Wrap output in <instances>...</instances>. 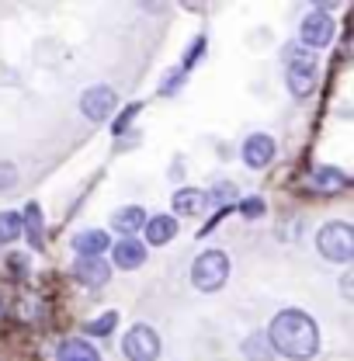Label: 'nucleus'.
Returning <instances> with one entry per match:
<instances>
[{"label":"nucleus","instance_id":"nucleus-10","mask_svg":"<svg viewBox=\"0 0 354 361\" xmlns=\"http://www.w3.org/2000/svg\"><path fill=\"white\" fill-rule=\"evenodd\" d=\"M108 247H111V236H108L104 229H84L80 236H73L77 257H104Z\"/></svg>","mask_w":354,"mask_h":361},{"label":"nucleus","instance_id":"nucleus-26","mask_svg":"<svg viewBox=\"0 0 354 361\" xmlns=\"http://www.w3.org/2000/svg\"><path fill=\"white\" fill-rule=\"evenodd\" d=\"M184 77H188V73H184V70H177V73H171V77H167V80H164V87H160V94H171V90H177V84H181V80H184Z\"/></svg>","mask_w":354,"mask_h":361},{"label":"nucleus","instance_id":"nucleus-22","mask_svg":"<svg viewBox=\"0 0 354 361\" xmlns=\"http://www.w3.org/2000/svg\"><path fill=\"white\" fill-rule=\"evenodd\" d=\"M240 212H243L247 219H261V216H264V198H243Z\"/></svg>","mask_w":354,"mask_h":361},{"label":"nucleus","instance_id":"nucleus-5","mask_svg":"<svg viewBox=\"0 0 354 361\" xmlns=\"http://www.w3.org/2000/svg\"><path fill=\"white\" fill-rule=\"evenodd\" d=\"M115 104H118V97H115V90L111 87H90L84 90V97H80V111L87 115L90 122H104L111 111H115Z\"/></svg>","mask_w":354,"mask_h":361},{"label":"nucleus","instance_id":"nucleus-21","mask_svg":"<svg viewBox=\"0 0 354 361\" xmlns=\"http://www.w3.org/2000/svg\"><path fill=\"white\" fill-rule=\"evenodd\" d=\"M115 326H118V313H111V310H108L104 316L90 319V323H87V334H90V337H108Z\"/></svg>","mask_w":354,"mask_h":361},{"label":"nucleus","instance_id":"nucleus-25","mask_svg":"<svg viewBox=\"0 0 354 361\" xmlns=\"http://www.w3.org/2000/svg\"><path fill=\"white\" fill-rule=\"evenodd\" d=\"M202 52H205V39H195V45H191V52H184V66H181V70L188 73V70L195 66V59H198Z\"/></svg>","mask_w":354,"mask_h":361},{"label":"nucleus","instance_id":"nucleus-15","mask_svg":"<svg viewBox=\"0 0 354 361\" xmlns=\"http://www.w3.org/2000/svg\"><path fill=\"white\" fill-rule=\"evenodd\" d=\"M288 90L295 97H310L312 87H316V70H306V66H288Z\"/></svg>","mask_w":354,"mask_h":361},{"label":"nucleus","instance_id":"nucleus-4","mask_svg":"<svg viewBox=\"0 0 354 361\" xmlns=\"http://www.w3.org/2000/svg\"><path fill=\"white\" fill-rule=\"evenodd\" d=\"M122 355L129 361H157L160 358V337L153 326L135 323L133 330L122 337Z\"/></svg>","mask_w":354,"mask_h":361},{"label":"nucleus","instance_id":"nucleus-1","mask_svg":"<svg viewBox=\"0 0 354 361\" xmlns=\"http://www.w3.org/2000/svg\"><path fill=\"white\" fill-rule=\"evenodd\" d=\"M264 337L271 351H278L281 358L292 361H310L319 351V330H316L312 316L303 313V310H281L271 319V330Z\"/></svg>","mask_w":354,"mask_h":361},{"label":"nucleus","instance_id":"nucleus-13","mask_svg":"<svg viewBox=\"0 0 354 361\" xmlns=\"http://www.w3.org/2000/svg\"><path fill=\"white\" fill-rule=\"evenodd\" d=\"M348 184H351L348 174L337 171V167H316V171H312V188H316V191H330V195H334V191H344Z\"/></svg>","mask_w":354,"mask_h":361},{"label":"nucleus","instance_id":"nucleus-20","mask_svg":"<svg viewBox=\"0 0 354 361\" xmlns=\"http://www.w3.org/2000/svg\"><path fill=\"white\" fill-rule=\"evenodd\" d=\"M21 236V216L18 212H0V243H11Z\"/></svg>","mask_w":354,"mask_h":361},{"label":"nucleus","instance_id":"nucleus-18","mask_svg":"<svg viewBox=\"0 0 354 361\" xmlns=\"http://www.w3.org/2000/svg\"><path fill=\"white\" fill-rule=\"evenodd\" d=\"M21 229H28V236H32V243H35V247L42 243V212H39V205H35V202H32V205H25Z\"/></svg>","mask_w":354,"mask_h":361},{"label":"nucleus","instance_id":"nucleus-16","mask_svg":"<svg viewBox=\"0 0 354 361\" xmlns=\"http://www.w3.org/2000/svg\"><path fill=\"white\" fill-rule=\"evenodd\" d=\"M56 361H101V355H97V348H90L87 341H66L59 348Z\"/></svg>","mask_w":354,"mask_h":361},{"label":"nucleus","instance_id":"nucleus-3","mask_svg":"<svg viewBox=\"0 0 354 361\" xmlns=\"http://www.w3.org/2000/svg\"><path fill=\"white\" fill-rule=\"evenodd\" d=\"M226 278H229V257L222 250H205L191 268V285L198 292H219Z\"/></svg>","mask_w":354,"mask_h":361},{"label":"nucleus","instance_id":"nucleus-17","mask_svg":"<svg viewBox=\"0 0 354 361\" xmlns=\"http://www.w3.org/2000/svg\"><path fill=\"white\" fill-rule=\"evenodd\" d=\"M243 355L250 361H271V344H267V337L264 334H250L247 341H243Z\"/></svg>","mask_w":354,"mask_h":361},{"label":"nucleus","instance_id":"nucleus-6","mask_svg":"<svg viewBox=\"0 0 354 361\" xmlns=\"http://www.w3.org/2000/svg\"><path fill=\"white\" fill-rule=\"evenodd\" d=\"M330 39H334V18L326 11H312L310 18L303 21V42H306V49H323V45H330Z\"/></svg>","mask_w":354,"mask_h":361},{"label":"nucleus","instance_id":"nucleus-11","mask_svg":"<svg viewBox=\"0 0 354 361\" xmlns=\"http://www.w3.org/2000/svg\"><path fill=\"white\" fill-rule=\"evenodd\" d=\"M205 205H209V195H205V191H198V188H181V191L174 195L177 216H202V212H205Z\"/></svg>","mask_w":354,"mask_h":361},{"label":"nucleus","instance_id":"nucleus-23","mask_svg":"<svg viewBox=\"0 0 354 361\" xmlns=\"http://www.w3.org/2000/svg\"><path fill=\"white\" fill-rule=\"evenodd\" d=\"M14 180H18V171H14V164L0 160V191H11V188H14Z\"/></svg>","mask_w":354,"mask_h":361},{"label":"nucleus","instance_id":"nucleus-14","mask_svg":"<svg viewBox=\"0 0 354 361\" xmlns=\"http://www.w3.org/2000/svg\"><path fill=\"white\" fill-rule=\"evenodd\" d=\"M111 226L122 233V236H135L142 226H146V212L139 209V205H129V209H118L115 212V219H111Z\"/></svg>","mask_w":354,"mask_h":361},{"label":"nucleus","instance_id":"nucleus-8","mask_svg":"<svg viewBox=\"0 0 354 361\" xmlns=\"http://www.w3.org/2000/svg\"><path fill=\"white\" fill-rule=\"evenodd\" d=\"M271 160H274V139H271V135L257 133L243 142V164H247V167L261 171V167H267Z\"/></svg>","mask_w":354,"mask_h":361},{"label":"nucleus","instance_id":"nucleus-27","mask_svg":"<svg viewBox=\"0 0 354 361\" xmlns=\"http://www.w3.org/2000/svg\"><path fill=\"white\" fill-rule=\"evenodd\" d=\"M351 288H354V281H351V271H348V274L341 278V292H344V299H351V295H354Z\"/></svg>","mask_w":354,"mask_h":361},{"label":"nucleus","instance_id":"nucleus-2","mask_svg":"<svg viewBox=\"0 0 354 361\" xmlns=\"http://www.w3.org/2000/svg\"><path fill=\"white\" fill-rule=\"evenodd\" d=\"M316 247L326 261L334 264H348L354 257V229L348 223H326L316 236Z\"/></svg>","mask_w":354,"mask_h":361},{"label":"nucleus","instance_id":"nucleus-19","mask_svg":"<svg viewBox=\"0 0 354 361\" xmlns=\"http://www.w3.org/2000/svg\"><path fill=\"white\" fill-rule=\"evenodd\" d=\"M285 59H288V66L316 70V56H312V49H306V45H292V49H285Z\"/></svg>","mask_w":354,"mask_h":361},{"label":"nucleus","instance_id":"nucleus-24","mask_svg":"<svg viewBox=\"0 0 354 361\" xmlns=\"http://www.w3.org/2000/svg\"><path fill=\"white\" fill-rule=\"evenodd\" d=\"M139 108H142V104H133V108H126V111L118 115V122H115L111 129H115V133L122 135V133H126V129H129V126H133V118H135V115H139Z\"/></svg>","mask_w":354,"mask_h":361},{"label":"nucleus","instance_id":"nucleus-7","mask_svg":"<svg viewBox=\"0 0 354 361\" xmlns=\"http://www.w3.org/2000/svg\"><path fill=\"white\" fill-rule=\"evenodd\" d=\"M73 274H77V281H80V285H87V288H101V285H108V278H111V264H108L104 257H77Z\"/></svg>","mask_w":354,"mask_h":361},{"label":"nucleus","instance_id":"nucleus-28","mask_svg":"<svg viewBox=\"0 0 354 361\" xmlns=\"http://www.w3.org/2000/svg\"><path fill=\"white\" fill-rule=\"evenodd\" d=\"M11 264H14V271H21V274H25V257H11Z\"/></svg>","mask_w":354,"mask_h":361},{"label":"nucleus","instance_id":"nucleus-12","mask_svg":"<svg viewBox=\"0 0 354 361\" xmlns=\"http://www.w3.org/2000/svg\"><path fill=\"white\" fill-rule=\"evenodd\" d=\"M146 240L153 243V247H164V243H171L177 233V219L174 216H153V219H146Z\"/></svg>","mask_w":354,"mask_h":361},{"label":"nucleus","instance_id":"nucleus-9","mask_svg":"<svg viewBox=\"0 0 354 361\" xmlns=\"http://www.w3.org/2000/svg\"><path fill=\"white\" fill-rule=\"evenodd\" d=\"M115 264L126 271H135L146 264V243H139L135 236H122L115 243Z\"/></svg>","mask_w":354,"mask_h":361}]
</instances>
